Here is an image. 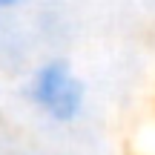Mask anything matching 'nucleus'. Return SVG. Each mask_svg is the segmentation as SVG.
Returning <instances> with one entry per match:
<instances>
[{
  "mask_svg": "<svg viewBox=\"0 0 155 155\" xmlns=\"http://www.w3.org/2000/svg\"><path fill=\"white\" fill-rule=\"evenodd\" d=\"M26 98L46 121L66 127V124H75L81 118L83 104H86V89L66 61L52 58L32 72Z\"/></svg>",
  "mask_w": 155,
  "mask_h": 155,
  "instance_id": "obj_1",
  "label": "nucleus"
},
{
  "mask_svg": "<svg viewBox=\"0 0 155 155\" xmlns=\"http://www.w3.org/2000/svg\"><path fill=\"white\" fill-rule=\"evenodd\" d=\"M17 0H0V9H9V6H15Z\"/></svg>",
  "mask_w": 155,
  "mask_h": 155,
  "instance_id": "obj_2",
  "label": "nucleus"
}]
</instances>
